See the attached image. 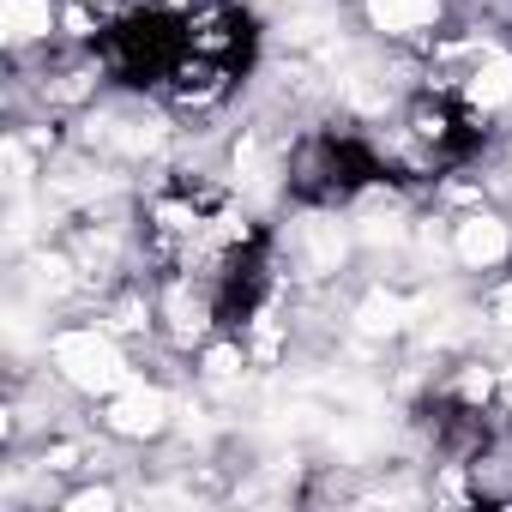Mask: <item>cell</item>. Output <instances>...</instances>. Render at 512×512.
Returning <instances> with one entry per match:
<instances>
[{
  "instance_id": "obj_1",
  "label": "cell",
  "mask_w": 512,
  "mask_h": 512,
  "mask_svg": "<svg viewBox=\"0 0 512 512\" xmlns=\"http://www.w3.org/2000/svg\"><path fill=\"white\" fill-rule=\"evenodd\" d=\"M55 368H61L73 386H85V392H115V386H127L121 350H115L109 338H97V332H67V338H55Z\"/></svg>"
},
{
  "instance_id": "obj_2",
  "label": "cell",
  "mask_w": 512,
  "mask_h": 512,
  "mask_svg": "<svg viewBox=\"0 0 512 512\" xmlns=\"http://www.w3.org/2000/svg\"><path fill=\"white\" fill-rule=\"evenodd\" d=\"M163 416H169V398L163 392H145V386H133L127 398L109 404V428L115 434H157Z\"/></svg>"
},
{
  "instance_id": "obj_3",
  "label": "cell",
  "mask_w": 512,
  "mask_h": 512,
  "mask_svg": "<svg viewBox=\"0 0 512 512\" xmlns=\"http://www.w3.org/2000/svg\"><path fill=\"white\" fill-rule=\"evenodd\" d=\"M506 223H494V217H470V223H458V260L464 266H494L500 253H506Z\"/></svg>"
},
{
  "instance_id": "obj_4",
  "label": "cell",
  "mask_w": 512,
  "mask_h": 512,
  "mask_svg": "<svg viewBox=\"0 0 512 512\" xmlns=\"http://www.w3.org/2000/svg\"><path fill=\"white\" fill-rule=\"evenodd\" d=\"M434 13H440V0H368V19L380 31H398V37L434 25Z\"/></svg>"
},
{
  "instance_id": "obj_5",
  "label": "cell",
  "mask_w": 512,
  "mask_h": 512,
  "mask_svg": "<svg viewBox=\"0 0 512 512\" xmlns=\"http://www.w3.org/2000/svg\"><path fill=\"white\" fill-rule=\"evenodd\" d=\"M0 25L13 43H31L49 31V0H0Z\"/></svg>"
},
{
  "instance_id": "obj_6",
  "label": "cell",
  "mask_w": 512,
  "mask_h": 512,
  "mask_svg": "<svg viewBox=\"0 0 512 512\" xmlns=\"http://www.w3.org/2000/svg\"><path fill=\"white\" fill-rule=\"evenodd\" d=\"M506 97H512V61H506V55H494V61L470 79V103H476V109H500Z\"/></svg>"
},
{
  "instance_id": "obj_7",
  "label": "cell",
  "mask_w": 512,
  "mask_h": 512,
  "mask_svg": "<svg viewBox=\"0 0 512 512\" xmlns=\"http://www.w3.org/2000/svg\"><path fill=\"white\" fill-rule=\"evenodd\" d=\"M302 241H308V266H314V272H332V266H338L344 235H338L332 223H320V217H314V223H302Z\"/></svg>"
},
{
  "instance_id": "obj_8",
  "label": "cell",
  "mask_w": 512,
  "mask_h": 512,
  "mask_svg": "<svg viewBox=\"0 0 512 512\" xmlns=\"http://www.w3.org/2000/svg\"><path fill=\"white\" fill-rule=\"evenodd\" d=\"M356 326L374 332V338H380V332H398V326H404V302H398V296H368V302L356 308Z\"/></svg>"
},
{
  "instance_id": "obj_9",
  "label": "cell",
  "mask_w": 512,
  "mask_h": 512,
  "mask_svg": "<svg viewBox=\"0 0 512 512\" xmlns=\"http://www.w3.org/2000/svg\"><path fill=\"white\" fill-rule=\"evenodd\" d=\"M211 380H235V350H217L211 356Z\"/></svg>"
},
{
  "instance_id": "obj_10",
  "label": "cell",
  "mask_w": 512,
  "mask_h": 512,
  "mask_svg": "<svg viewBox=\"0 0 512 512\" xmlns=\"http://www.w3.org/2000/svg\"><path fill=\"white\" fill-rule=\"evenodd\" d=\"M103 506H109V494H79L73 500V512H103Z\"/></svg>"
},
{
  "instance_id": "obj_11",
  "label": "cell",
  "mask_w": 512,
  "mask_h": 512,
  "mask_svg": "<svg viewBox=\"0 0 512 512\" xmlns=\"http://www.w3.org/2000/svg\"><path fill=\"white\" fill-rule=\"evenodd\" d=\"M494 320H500V326H512V290H500V302H494Z\"/></svg>"
},
{
  "instance_id": "obj_12",
  "label": "cell",
  "mask_w": 512,
  "mask_h": 512,
  "mask_svg": "<svg viewBox=\"0 0 512 512\" xmlns=\"http://www.w3.org/2000/svg\"><path fill=\"white\" fill-rule=\"evenodd\" d=\"M506 386H512V374H506Z\"/></svg>"
}]
</instances>
